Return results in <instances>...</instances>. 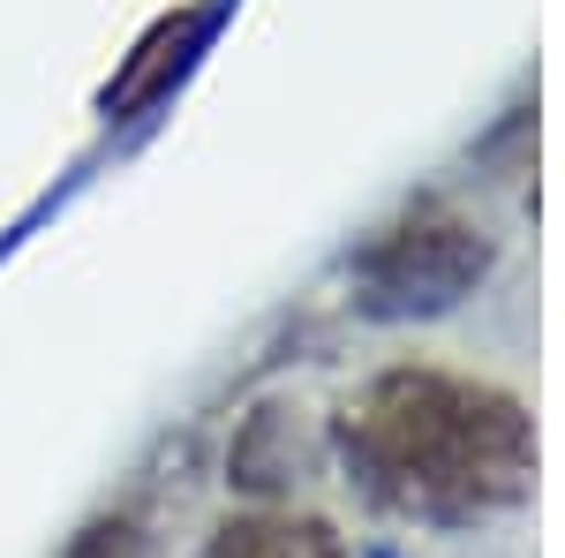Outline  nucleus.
<instances>
[{
    "label": "nucleus",
    "mask_w": 565,
    "mask_h": 558,
    "mask_svg": "<svg viewBox=\"0 0 565 558\" xmlns=\"http://www.w3.org/2000/svg\"><path fill=\"white\" fill-rule=\"evenodd\" d=\"M354 475L399 514H460L521 491V408L437 370H392L348 415Z\"/></svg>",
    "instance_id": "1"
},
{
    "label": "nucleus",
    "mask_w": 565,
    "mask_h": 558,
    "mask_svg": "<svg viewBox=\"0 0 565 558\" xmlns=\"http://www.w3.org/2000/svg\"><path fill=\"white\" fill-rule=\"evenodd\" d=\"M468 272H482V242L460 219H407L399 234L370 250L362 302L370 309H437L468 287Z\"/></svg>",
    "instance_id": "2"
},
{
    "label": "nucleus",
    "mask_w": 565,
    "mask_h": 558,
    "mask_svg": "<svg viewBox=\"0 0 565 558\" xmlns=\"http://www.w3.org/2000/svg\"><path fill=\"white\" fill-rule=\"evenodd\" d=\"M204 558H348V544L324 528V520H295V514H249L226 520Z\"/></svg>",
    "instance_id": "3"
}]
</instances>
